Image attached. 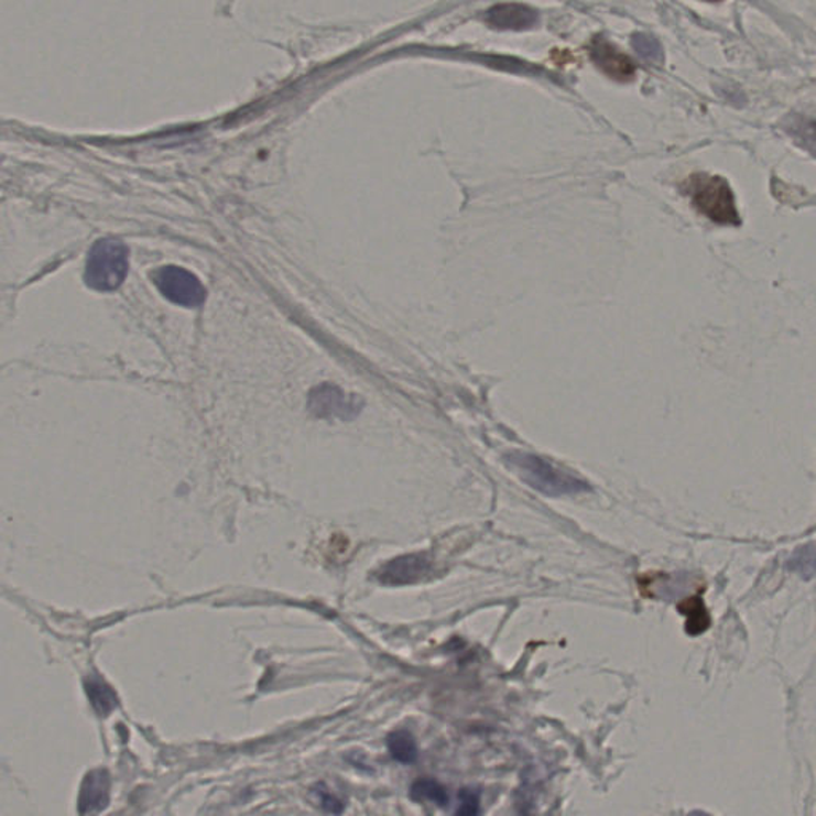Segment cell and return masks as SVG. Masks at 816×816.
<instances>
[{
    "instance_id": "6da1fadb",
    "label": "cell",
    "mask_w": 816,
    "mask_h": 816,
    "mask_svg": "<svg viewBox=\"0 0 816 816\" xmlns=\"http://www.w3.org/2000/svg\"><path fill=\"white\" fill-rule=\"evenodd\" d=\"M505 461L516 470L523 482L545 497H569V494L586 493L591 490L586 480L557 468L541 456L514 451L505 456Z\"/></svg>"
},
{
    "instance_id": "7a4b0ae2",
    "label": "cell",
    "mask_w": 816,
    "mask_h": 816,
    "mask_svg": "<svg viewBox=\"0 0 816 816\" xmlns=\"http://www.w3.org/2000/svg\"><path fill=\"white\" fill-rule=\"evenodd\" d=\"M128 248L116 238H105L95 242L88 252L85 266V284L93 291L112 292L127 280Z\"/></svg>"
},
{
    "instance_id": "3957f363",
    "label": "cell",
    "mask_w": 816,
    "mask_h": 816,
    "mask_svg": "<svg viewBox=\"0 0 816 816\" xmlns=\"http://www.w3.org/2000/svg\"><path fill=\"white\" fill-rule=\"evenodd\" d=\"M687 194L693 198L698 211L705 214L712 222L719 226H740L736 197H733L729 182L722 177L697 174L690 177Z\"/></svg>"
},
{
    "instance_id": "277c9868",
    "label": "cell",
    "mask_w": 816,
    "mask_h": 816,
    "mask_svg": "<svg viewBox=\"0 0 816 816\" xmlns=\"http://www.w3.org/2000/svg\"><path fill=\"white\" fill-rule=\"evenodd\" d=\"M152 280L163 297L176 305L197 308L206 301V289L202 281L179 266H163L152 273Z\"/></svg>"
},
{
    "instance_id": "5b68a950",
    "label": "cell",
    "mask_w": 816,
    "mask_h": 816,
    "mask_svg": "<svg viewBox=\"0 0 816 816\" xmlns=\"http://www.w3.org/2000/svg\"><path fill=\"white\" fill-rule=\"evenodd\" d=\"M433 562L427 554H410L384 563L377 572V579L383 586L404 587L422 583L429 576Z\"/></svg>"
},
{
    "instance_id": "8992f818",
    "label": "cell",
    "mask_w": 816,
    "mask_h": 816,
    "mask_svg": "<svg viewBox=\"0 0 816 816\" xmlns=\"http://www.w3.org/2000/svg\"><path fill=\"white\" fill-rule=\"evenodd\" d=\"M591 59L603 70L606 76L614 78V80L629 81L635 76L633 61L609 42H595L594 48H591Z\"/></svg>"
},
{
    "instance_id": "52a82bcc",
    "label": "cell",
    "mask_w": 816,
    "mask_h": 816,
    "mask_svg": "<svg viewBox=\"0 0 816 816\" xmlns=\"http://www.w3.org/2000/svg\"><path fill=\"white\" fill-rule=\"evenodd\" d=\"M315 404L318 405L320 416L351 420L362 410V401L334 387H324L316 391Z\"/></svg>"
},
{
    "instance_id": "ba28073f",
    "label": "cell",
    "mask_w": 816,
    "mask_h": 816,
    "mask_svg": "<svg viewBox=\"0 0 816 816\" xmlns=\"http://www.w3.org/2000/svg\"><path fill=\"white\" fill-rule=\"evenodd\" d=\"M487 21L498 30L523 31L533 28L540 21V17L530 7L520 3H504L488 10Z\"/></svg>"
},
{
    "instance_id": "9c48e42d",
    "label": "cell",
    "mask_w": 816,
    "mask_h": 816,
    "mask_svg": "<svg viewBox=\"0 0 816 816\" xmlns=\"http://www.w3.org/2000/svg\"><path fill=\"white\" fill-rule=\"evenodd\" d=\"M110 780L106 771H93L85 776L78 799L80 814H95L109 804Z\"/></svg>"
},
{
    "instance_id": "30bf717a",
    "label": "cell",
    "mask_w": 816,
    "mask_h": 816,
    "mask_svg": "<svg viewBox=\"0 0 816 816\" xmlns=\"http://www.w3.org/2000/svg\"><path fill=\"white\" fill-rule=\"evenodd\" d=\"M678 609L687 618L686 632L689 635H700L710 625V616L700 597L687 598Z\"/></svg>"
},
{
    "instance_id": "8fae6325",
    "label": "cell",
    "mask_w": 816,
    "mask_h": 816,
    "mask_svg": "<svg viewBox=\"0 0 816 816\" xmlns=\"http://www.w3.org/2000/svg\"><path fill=\"white\" fill-rule=\"evenodd\" d=\"M391 757L401 764H413L418 759V747L407 730H398L391 733L387 740Z\"/></svg>"
},
{
    "instance_id": "7c38bea8",
    "label": "cell",
    "mask_w": 816,
    "mask_h": 816,
    "mask_svg": "<svg viewBox=\"0 0 816 816\" xmlns=\"http://www.w3.org/2000/svg\"><path fill=\"white\" fill-rule=\"evenodd\" d=\"M410 797L415 802H433L438 807H445L450 801L445 786H442L436 780L429 779H422L413 783L410 787Z\"/></svg>"
},
{
    "instance_id": "4fadbf2b",
    "label": "cell",
    "mask_w": 816,
    "mask_h": 816,
    "mask_svg": "<svg viewBox=\"0 0 816 816\" xmlns=\"http://www.w3.org/2000/svg\"><path fill=\"white\" fill-rule=\"evenodd\" d=\"M87 694L90 697L91 705L95 710L101 716L109 715L110 711L116 710L117 701L116 693L110 689L109 686L101 679H91L87 684Z\"/></svg>"
},
{
    "instance_id": "5bb4252c",
    "label": "cell",
    "mask_w": 816,
    "mask_h": 816,
    "mask_svg": "<svg viewBox=\"0 0 816 816\" xmlns=\"http://www.w3.org/2000/svg\"><path fill=\"white\" fill-rule=\"evenodd\" d=\"M790 569L796 572L802 577H812L816 572V548L815 545H805L799 547L796 554L790 559Z\"/></svg>"
},
{
    "instance_id": "9a60e30c",
    "label": "cell",
    "mask_w": 816,
    "mask_h": 816,
    "mask_svg": "<svg viewBox=\"0 0 816 816\" xmlns=\"http://www.w3.org/2000/svg\"><path fill=\"white\" fill-rule=\"evenodd\" d=\"M632 45L638 55L643 56V58L654 61V63H662V59H664V50H662L657 39L652 37V35H633Z\"/></svg>"
},
{
    "instance_id": "2e32d148",
    "label": "cell",
    "mask_w": 816,
    "mask_h": 816,
    "mask_svg": "<svg viewBox=\"0 0 816 816\" xmlns=\"http://www.w3.org/2000/svg\"><path fill=\"white\" fill-rule=\"evenodd\" d=\"M458 815L476 816L480 814V794L476 790L465 787L459 791V808L456 810Z\"/></svg>"
},
{
    "instance_id": "e0dca14e",
    "label": "cell",
    "mask_w": 816,
    "mask_h": 816,
    "mask_svg": "<svg viewBox=\"0 0 816 816\" xmlns=\"http://www.w3.org/2000/svg\"><path fill=\"white\" fill-rule=\"evenodd\" d=\"M313 793L318 796L320 807H323L324 810L330 812V814H341V812H344V802L338 799L337 796H334V794L330 793L323 783L316 786L315 790H313Z\"/></svg>"
}]
</instances>
